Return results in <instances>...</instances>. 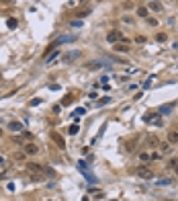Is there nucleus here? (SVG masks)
<instances>
[{"mask_svg": "<svg viewBox=\"0 0 178 201\" xmlns=\"http://www.w3.org/2000/svg\"><path fill=\"white\" fill-rule=\"evenodd\" d=\"M78 170L84 175V179L88 181V185H94V183H98L96 181V177H94L92 172H90V168H88V164H86L84 160H78Z\"/></svg>", "mask_w": 178, "mask_h": 201, "instance_id": "obj_1", "label": "nucleus"}, {"mask_svg": "<svg viewBox=\"0 0 178 201\" xmlns=\"http://www.w3.org/2000/svg\"><path fill=\"white\" fill-rule=\"evenodd\" d=\"M107 41L113 43V45L115 43H129V39L121 33V31H109V33H107Z\"/></svg>", "mask_w": 178, "mask_h": 201, "instance_id": "obj_2", "label": "nucleus"}, {"mask_svg": "<svg viewBox=\"0 0 178 201\" xmlns=\"http://www.w3.org/2000/svg\"><path fill=\"white\" fill-rule=\"evenodd\" d=\"M135 172H137V177H139V179H145V181L153 179V172L149 170L148 166H144V164H141V166H137V170H135Z\"/></svg>", "mask_w": 178, "mask_h": 201, "instance_id": "obj_3", "label": "nucleus"}, {"mask_svg": "<svg viewBox=\"0 0 178 201\" xmlns=\"http://www.w3.org/2000/svg\"><path fill=\"white\" fill-rule=\"evenodd\" d=\"M49 137L53 140L55 144H57V148H59V150H66V140L62 137V133H57V132H51V133H49Z\"/></svg>", "mask_w": 178, "mask_h": 201, "instance_id": "obj_4", "label": "nucleus"}, {"mask_svg": "<svg viewBox=\"0 0 178 201\" xmlns=\"http://www.w3.org/2000/svg\"><path fill=\"white\" fill-rule=\"evenodd\" d=\"M160 113H145L144 115V121L145 123H153V125H162V121H160Z\"/></svg>", "mask_w": 178, "mask_h": 201, "instance_id": "obj_5", "label": "nucleus"}, {"mask_svg": "<svg viewBox=\"0 0 178 201\" xmlns=\"http://www.w3.org/2000/svg\"><path fill=\"white\" fill-rule=\"evenodd\" d=\"M27 170H29L31 175H43V166L37 164V162H27Z\"/></svg>", "mask_w": 178, "mask_h": 201, "instance_id": "obj_6", "label": "nucleus"}, {"mask_svg": "<svg viewBox=\"0 0 178 201\" xmlns=\"http://www.w3.org/2000/svg\"><path fill=\"white\" fill-rule=\"evenodd\" d=\"M103 66H107V68H109V64H107V62H103V60H92V62H88V64H86V68H88V70H98V68H103Z\"/></svg>", "mask_w": 178, "mask_h": 201, "instance_id": "obj_7", "label": "nucleus"}, {"mask_svg": "<svg viewBox=\"0 0 178 201\" xmlns=\"http://www.w3.org/2000/svg\"><path fill=\"white\" fill-rule=\"evenodd\" d=\"M113 51H117V54H129L131 47H129V43H115L113 45Z\"/></svg>", "mask_w": 178, "mask_h": 201, "instance_id": "obj_8", "label": "nucleus"}, {"mask_svg": "<svg viewBox=\"0 0 178 201\" xmlns=\"http://www.w3.org/2000/svg\"><path fill=\"white\" fill-rule=\"evenodd\" d=\"M25 154H27V156H35V154H39V148L35 146V144L27 142L25 144Z\"/></svg>", "mask_w": 178, "mask_h": 201, "instance_id": "obj_9", "label": "nucleus"}, {"mask_svg": "<svg viewBox=\"0 0 178 201\" xmlns=\"http://www.w3.org/2000/svg\"><path fill=\"white\" fill-rule=\"evenodd\" d=\"M160 154H164V156H170V154H172L174 152V150H172V146H170V144H160Z\"/></svg>", "mask_w": 178, "mask_h": 201, "instance_id": "obj_10", "label": "nucleus"}, {"mask_svg": "<svg viewBox=\"0 0 178 201\" xmlns=\"http://www.w3.org/2000/svg\"><path fill=\"white\" fill-rule=\"evenodd\" d=\"M8 129H10V132H15V133H19V132H23V123L10 121V123H8Z\"/></svg>", "mask_w": 178, "mask_h": 201, "instance_id": "obj_11", "label": "nucleus"}, {"mask_svg": "<svg viewBox=\"0 0 178 201\" xmlns=\"http://www.w3.org/2000/svg\"><path fill=\"white\" fill-rule=\"evenodd\" d=\"M80 55H82V51H70V54L64 55V60H66V62H74V60L80 58Z\"/></svg>", "mask_w": 178, "mask_h": 201, "instance_id": "obj_12", "label": "nucleus"}, {"mask_svg": "<svg viewBox=\"0 0 178 201\" xmlns=\"http://www.w3.org/2000/svg\"><path fill=\"white\" fill-rule=\"evenodd\" d=\"M168 144L170 146H176L178 144V132H168Z\"/></svg>", "mask_w": 178, "mask_h": 201, "instance_id": "obj_13", "label": "nucleus"}, {"mask_svg": "<svg viewBox=\"0 0 178 201\" xmlns=\"http://www.w3.org/2000/svg\"><path fill=\"white\" fill-rule=\"evenodd\" d=\"M160 146V140L156 136H149L148 137V148H158Z\"/></svg>", "mask_w": 178, "mask_h": 201, "instance_id": "obj_14", "label": "nucleus"}, {"mask_svg": "<svg viewBox=\"0 0 178 201\" xmlns=\"http://www.w3.org/2000/svg\"><path fill=\"white\" fill-rule=\"evenodd\" d=\"M172 109H174V103L166 105V107H160V115H170V113H172Z\"/></svg>", "mask_w": 178, "mask_h": 201, "instance_id": "obj_15", "label": "nucleus"}, {"mask_svg": "<svg viewBox=\"0 0 178 201\" xmlns=\"http://www.w3.org/2000/svg\"><path fill=\"white\" fill-rule=\"evenodd\" d=\"M59 54H62V51H59V49H53V51H51L49 55H45V62H47V64H49V62H53V60L57 58Z\"/></svg>", "mask_w": 178, "mask_h": 201, "instance_id": "obj_16", "label": "nucleus"}, {"mask_svg": "<svg viewBox=\"0 0 178 201\" xmlns=\"http://www.w3.org/2000/svg\"><path fill=\"white\" fill-rule=\"evenodd\" d=\"M137 17H141V19H148V17H149L148 6H139V8H137Z\"/></svg>", "mask_w": 178, "mask_h": 201, "instance_id": "obj_17", "label": "nucleus"}, {"mask_svg": "<svg viewBox=\"0 0 178 201\" xmlns=\"http://www.w3.org/2000/svg\"><path fill=\"white\" fill-rule=\"evenodd\" d=\"M156 41H158V43H166V41H168V35L166 33H156Z\"/></svg>", "mask_w": 178, "mask_h": 201, "instance_id": "obj_18", "label": "nucleus"}, {"mask_svg": "<svg viewBox=\"0 0 178 201\" xmlns=\"http://www.w3.org/2000/svg\"><path fill=\"white\" fill-rule=\"evenodd\" d=\"M109 103H111L109 97H103V98H98V101H96V105H98V107H104V105H109Z\"/></svg>", "mask_w": 178, "mask_h": 201, "instance_id": "obj_19", "label": "nucleus"}, {"mask_svg": "<svg viewBox=\"0 0 178 201\" xmlns=\"http://www.w3.org/2000/svg\"><path fill=\"white\" fill-rule=\"evenodd\" d=\"M168 185H172V179H160L158 181V187H168Z\"/></svg>", "mask_w": 178, "mask_h": 201, "instance_id": "obj_20", "label": "nucleus"}, {"mask_svg": "<svg viewBox=\"0 0 178 201\" xmlns=\"http://www.w3.org/2000/svg\"><path fill=\"white\" fill-rule=\"evenodd\" d=\"M149 8H152L153 12H160V10H162V4H158V2H149Z\"/></svg>", "mask_w": 178, "mask_h": 201, "instance_id": "obj_21", "label": "nucleus"}, {"mask_svg": "<svg viewBox=\"0 0 178 201\" xmlns=\"http://www.w3.org/2000/svg\"><path fill=\"white\" fill-rule=\"evenodd\" d=\"M62 105H64V107L72 105V94H68V97H64V98H62Z\"/></svg>", "mask_w": 178, "mask_h": 201, "instance_id": "obj_22", "label": "nucleus"}, {"mask_svg": "<svg viewBox=\"0 0 178 201\" xmlns=\"http://www.w3.org/2000/svg\"><path fill=\"white\" fill-rule=\"evenodd\" d=\"M70 136H76V133H78V123H74V125H70Z\"/></svg>", "mask_w": 178, "mask_h": 201, "instance_id": "obj_23", "label": "nucleus"}, {"mask_svg": "<svg viewBox=\"0 0 178 201\" xmlns=\"http://www.w3.org/2000/svg\"><path fill=\"white\" fill-rule=\"evenodd\" d=\"M31 181H33V183H39V181H43V175H31Z\"/></svg>", "mask_w": 178, "mask_h": 201, "instance_id": "obj_24", "label": "nucleus"}, {"mask_svg": "<svg viewBox=\"0 0 178 201\" xmlns=\"http://www.w3.org/2000/svg\"><path fill=\"white\" fill-rule=\"evenodd\" d=\"M123 8L125 10H133L135 8V2H123Z\"/></svg>", "mask_w": 178, "mask_h": 201, "instance_id": "obj_25", "label": "nucleus"}, {"mask_svg": "<svg viewBox=\"0 0 178 201\" xmlns=\"http://www.w3.org/2000/svg\"><path fill=\"white\" fill-rule=\"evenodd\" d=\"M139 160H141V162H148L149 160V154L148 152H141V154H139Z\"/></svg>", "mask_w": 178, "mask_h": 201, "instance_id": "obj_26", "label": "nucleus"}, {"mask_svg": "<svg viewBox=\"0 0 178 201\" xmlns=\"http://www.w3.org/2000/svg\"><path fill=\"white\" fill-rule=\"evenodd\" d=\"M6 25H8V29H15V27H16V21L15 19H8V21H6Z\"/></svg>", "mask_w": 178, "mask_h": 201, "instance_id": "obj_27", "label": "nucleus"}, {"mask_svg": "<svg viewBox=\"0 0 178 201\" xmlns=\"http://www.w3.org/2000/svg\"><path fill=\"white\" fill-rule=\"evenodd\" d=\"M145 21H148V25H152V27H158V21H156V19H152V17H148Z\"/></svg>", "mask_w": 178, "mask_h": 201, "instance_id": "obj_28", "label": "nucleus"}, {"mask_svg": "<svg viewBox=\"0 0 178 201\" xmlns=\"http://www.w3.org/2000/svg\"><path fill=\"white\" fill-rule=\"evenodd\" d=\"M84 109H76V111H74V117H80V115H84Z\"/></svg>", "mask_w": 178, "mask_h": 201, "instance_id": "obj_29", "label": "nucleus"}, {"mask_svg": "<svg viewBox=\"0 0 178 201\" xmlns=\"http://www.w3.org/2000/svg\"><path fill=\"white\" fill-rule=\"evenodd\" d=\"M135 41H137V43H145V37H144V35H137V37H135Z\"/></svg>", "mask_w": 178, "mask_h": 201, "instance_id": "obj_30", "label": "nucleus"}, {"mask_svg": "<svg viewBox=\"0 0 178 201\" xmlns=\"http://www.w3.org/2000/svg\"><path fill=\"white\" fill-rule=\"evenodd\" d=\"M123 23H127V25H131V23H133V19H131V17H123Z\"/></svg>", "mask_w": 178, "mask_h": 201, "instance_id": "obj_31", "label": "nucleus"}, {"mask_svg": "<svg viewBox=\"0 0 178 201\" xmlns=\"http://www.w3.org/2000/svg\"><path fill=\"white\" fill-rule=\"evenodd\" d=\"M4 164H6V160H4V158H2V156H0V168L4 166Z\"/></svg>", "mask_w": 178, "mask_h": 201, "instance_id": "obj_32", "label": "nucleus"}, {"mask_svg": "<svg viewBox=\"0 0 178 201\" xmlns=\"http://www.w3.org/2000/svg\"><path fill=\"white\" fill-rule=\"evenodd\" d=\"M2 4H12V0H0Z\"/></svg>", "mask_w": 178, "mask_h": 201, "instance_id": "obj_33", "label": "nucleus"}, {"mask_svg": "<svg viewBox=\"0 0 178 201\" xmlns=\"http://www.w3.org/2000/svg\"><path fill=\"white\" fill-rule=\"evenodd\" d=\"M2 136H4V133H2V129H0V140H2Z\"/></svg>", "mask_w": 178, "mask_h": 201, "instance_id": "obj_34", "label": "nucleus"}, {"mask_svg": "<svg viewBox=\"0 0 178 201\" xmlns=\"http://www.w3.org/2000/svg\"><path fill=\"white\" fill-rule=\"evenodd\" d=\"M82 201H88V197H84V199H82Z\"/></svg>", "mask_w": 178, "mask_h": 201, "instance_id": "obj_35", "label": "nucleus"}, {"mask_svg": "<svg viewBox=\"0 0 178 201\" xmlns=\"http://www.w3.org/2000/svg\"><path fill=\"white\" fill-rule=\"evenodd\" d=\"M149 2H158V0H149Z\"/></svg>", "mask_w": 178, "mask_h": 201, "instance_id": "obj_36", "label": "nucleus"}, {"mask_svg": "<svg viewBox=\"0 0 178 201\" xmlns=\"http://www.w3.org/2000/svg\"><path fill=\"white\" fill-rule=\"evenodd\" d=\"M176 172H178V164H176Z\"/></svg>", "mask_w": 178, "mask_h": 201, "instance_id": "obj_37", "label": "nucleus"}, {"mask_svg": "<svg viewBox=\"0 0 178 201\" xmlns=\"http://www.w3.org/2000/svg\"><path fill=\"white\" fill-rule=\"evenodd\" d=\"M113 201H117V199H113Z\"/></svg>", "mask_w": 178, "mask_h": 201, "instance_id": "obj_38", "label": "nucleus"}]
</instances>
